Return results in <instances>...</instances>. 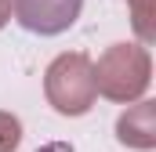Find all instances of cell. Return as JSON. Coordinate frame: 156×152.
<instances>
[{
    "mask_svg": "<svg viewBox=\"0 0 156 152\" xmlns=\"http://www.w3.org/2000/svg\"><path fill=\"white\" fill-rule=\"evenodd\" d=\"M80 4L83 0H11V11L29 33L55 36V33H62L76 22Z\"/></svg>",
    "mask_w": 156,
    "mask_h": 152,
    "instance_id": "6da1fadb",
    "label": "cell"
},
{
    "mask_svg": "<svg viewBox=\"0 0 156 152\" xmlns=\"http://www.w3.org/2000/svg\"><path fill=\"white\" fill-rule=\"evenodd\" d=\"M4 18H7V7H4V0H0V26H4Z\"/></svg>",
    "mask_w": 156,
    "mask_h": 152,
    "instance_id": "3957f363",
    "label": "cell"
},
{
    "mask_svg": "<svg viewBox=\"0 0 156 152\" xmlns=\"http://www.w3.org/2000/svg\"><path fill=\"white\" fill-rule=\"evenodd\" d=\"M15 145H18V123L0 116V152H11Z\"/></svg>",
    "mask_w": 156,
    "mask_h": 152,
    "instance_id": "7a4b0ae2",
    "label": "cell"
}]
</instances>
